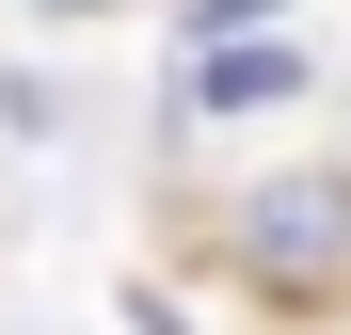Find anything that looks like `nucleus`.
Instances as JSON below:
<instances>
[{
  "mask_svg": "<svg viewBox=\"0 0 351 335\" xmlns=\"http://www.w3.org/2000/svg\"><path fill=\"white\" fill-rule=\"evenodd\" d=\"M271 96H304V48H192V112H271Z\"/></svg>",
  "mask_w": 351,
  "mask_h": 335,
  "instance_id": "f03ea898",
  "label": "nucleus"
},
{
  "mask_svg": "<svg viewBox=\"0 0 351 335\" xmlns=\"http://www.w3.org/2000/svg\"><path fill=\"white\" fill-rule=\"evenodd\" d=\"M223 256H240L256 303H351V176H271L240 192V223H223Z\"/></svg>",
  "mask_w": 351,
  "mask_h": 335,
  "instance_id": "f257e3e1",
  "label": "nucleus"
},
{
  "mask_svg": "<svg viewBox=\"0 0 351 335\" xmlns=\"http://www.w3.org/2000/svg\"><path fill=\"white\" fill-rule=\"evenodd\" d=\"M48 16H112V0H48Z\"/></svg>",
  "mask_w": 351,
  "mask_h": 335,
  "instance_id": "7ed1b4c3",
  "label": "nucleus"
}]
</instances>
